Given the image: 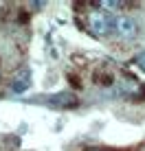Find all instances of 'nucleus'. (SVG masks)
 Returning <instances> with one entry per match:
<instances>
[{
  "instance_id": "1",
  "label": "nucleus",
  "mask_w": 145,
  "mask_h": 151,
  "mask_svg": "<svg viewBox=\"0 0 145 151\" xmlns=\"http://www.w3.org/2000/svg\"><path fill=\"white\" fill-rule=\"evenodd\" d=\"M88 24H90V31L99 37H106L112 29H115V18L103 11H92L88 15Z\"/></svg>"
},
{
  "instance_id": "2",
  "label": "nucleus",
  "mask_w": 145,
  "mask_h": 151,
  "mask_svg": "<svg viewBox=\"0 0 145 151\" xmlns=\"http://www.w3.org/2000/svg\"><path fill=\"white\" fill-rule=\"evenodd\" d=\"M46 103L53 107H59V110H72V107L79 105V99L70 92H57V94H51L46 99Z\"/></svg>"
},
{
  "instance_id": "3",
  "label": "nucleus",
  "mask_w": 145,
  "mask_h": 151,
  "mask_svg": "<svg viewBox=\"0 0 145 151\" xmlns=\"http://www.w3.org/2000/svg\"><path fill=\"white\" fill-rule=\"evenodd\" d=\"M115 29L123 40H132L136 35V22H134V18H130V15H117Z\"/></svg>"
},
{
  "instance_id": "4",
  "label": "nucleus",
  "mask_w": 145,
  "mask_h": 151,
  "mask_svg": "<svg viewBox=\"0 0 145 151\" xmlns=\"http://www.w3.org/2000/svg\"><path fill=\"white\" fill-rule=\"evenodd\" d=\"M29 86H31V70L29 68H22L18 72V75L11 79V90L13 92H24V90H29Z\"/></svg>"
},
{
  "instance_id": "5",
  "label": "nucleus",
  "mask_w": 145,
  "mask_h": 151,
  "mask_svg": "<svg viewBox=\"0 0 145 151\" xmlns=\"http://www.w3.org/2000/svg\"><path fill=\"white\" fill-rule=\"evenodd\" d=\"M134 61H136V66H138L141 70H145V50H141V53L134 57Z\"/></svg>"
}]
</instances>
